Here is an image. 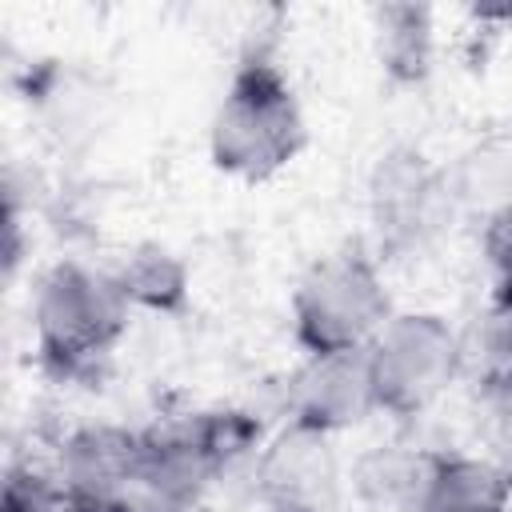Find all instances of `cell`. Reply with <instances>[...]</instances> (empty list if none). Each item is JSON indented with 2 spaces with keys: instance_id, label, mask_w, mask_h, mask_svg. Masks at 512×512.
<instances>
[{
  "instance_id": "6da1fadb",
  "label": "cell",
  "mask_w": 512,
  "mask_h": 512,
  "mask_svg": "<svg viewBox=\"0 0 512 512\" xmlns=\"http://www.w3.org/2000/svg\"><path fill=\"white\" fill-rule=\"evenodd\" d=\"M308 144V120L284 68L268 52H248L212 112L208 156L224 176L272 180Z\"/></svg>"
},
{
  "instance_id": "7a4b0ae2",
  "label": "cell",
  "mask_w": 512,
  "mask_h": 512,
  "mask_svg": "<svg viewBox=\"0 0 512 512\" xmlns=\"http://www.w3.org/2000/svg\"><path fill=\"white\" fill-rule=\"evenodd\" d=\"M128 312L132 304L112 272L80 260L52 264L32 296L40 368L56 380L92 376L128 332Z\"/></svg>"
},
{
  "instance_id": "3957f363",
  "label": "cell",
  "mask_w": 512,
  "mask_h": 512,
  "mask_svg": "<svg viewBox=\"0 0 512 512\" xmlns=\"http://www.w3.org/2000/svg\"><path fill=\"white\" fill-rule=\"evenodd\" d=\"M392 316L380 260L360 244L320 256L292 288V336L304 356L360 352Z\"/></svg>"
},
{
  "instance_id": "277c9868",
  "label": "cell",
  "mask_w": 512,
  "mask_h": 512,
  "mask_svg": "<svg viewBox=\"0 0 512 512\" xmlns=\"http://www.w3.org/2000/svg\"><path fill=\"white\" fill-rule=\"evenodd\" d=\"M464 340L436 312H396L368 344L376 412L396 420L428 412L464 372Z\"/></svg>"
},
{
  "instance_id": "5b68a950",
  "label": "cell",
  "mask_w": 512,
  "mask_h": 512,
  "mask_svg": "<svg viewBox=\"0 0 512 512\" xmlns=\"http://www.w3.org/2000/svg\"><path fill=\"white\" fill-rule=\"evenodd\" d=\"M452 204L448 176L416 148H392L380 156L368 180V216L376 232V252L384 260L424 248Z\"/></svg>"
},
{
  "instance_id": "8992f818",
  "label": "cell",
  "mask_w": 512,
  "mask_h": 512,
  "mask_svg": "<svg viewBox=\"0 0 512 512\" xmlns=\"http://www.w3.org/2000/svg\"><path fill=\"white\" fill-rule=\"evenodd\" d=\"M144 436L116 428V424H88L76 428L60 444L56 476L64 484L72 512H112L140 472Z\"/></svg>"
},
{
  "instance_id": "52a82bcc",
  "label": "cell",
  "mask_w": 512,
  "mask_h": 512,
  "mask_svg": "<svg viewBox=\"0 0 512 512\" xmlns=\"http://www.w3.org/2000/svg\"><path fill=\"white\" fill-rule=\"evenodd\" d=\"M376 412V392L368 376V348L304 356L288 384V424L320 436H336Z\"/></svg>"
},
{
  "instance_id": "ba28073f",
  "label": "cell",
  "mask_w": 512,
  "mask_h": 512,
  "mask_svg": "<svg viewBox=\"0 0 512 512\" xmlns=\"http://www.w3.org/2000/svg\"><path fill=\"white\" fill-rule=\"evenodd\" d=\"M256 484L268 512H332L336 460L328 436L288 424L256 460Z\"/></svg>"
},
{
  "instance_id": "9c48e42d",
  "label": "cell",
  "mask_w": 512,
  "mask_h": 512,
  "mask_svg": "<svg viewBox=\"0 0 512 512\" xmlns=\"http://www.w3.org/2000/svg\"><path fill=\"white\" fill-rule=\"evenodd\" d=\"M412 512H512V472L464 452H432Z\"/></svg>"
},
{
  "instance_id": "30bf717a",
  "label": "cell",
  "mask_w": 512,
  "mask_h": 512,
  "mask_svg": "<svg viewBox=\"0 0 512 512\" xmlns=\"http://www.w3.org/2000/svg\"><path fill=\"white\" fill-rule=\"evenodd\" d=\"M432 452L404 444H376L352 464V492L368 512H412L428 476Z\"/></svg>"
},
{
  "instance_id": "8fae6325",
  "label": "cell",
  "mask_w": 512,
  "mask_h": 512,
  "mask_svg": "<svg viewBox=\"0 0 512 512\" xmlns=\"http://www.w3.org/2000/svg\"><path fill=\"white\" fill-rule=\"evenodd\" d=\"M132 308L180 312L188 300V264L164 244H136L120 268H112Z\"/></svg>"
},
{
  "instance_id": "7c38bea8",
  "label": "cell",
  "mask_w": 512,
  "mask_h": 512,
  "mask_svg": "<svg viewBox=\"0 0 512 512\" xmlns=\"http://www.w3.org/2000/svg\"><path fill=\"white\" fill-rule=\"evenodd\" d=\"M380 64L392 80H424L432 64V12L420 4H384L376 12Z\"/></svg>"
},
{
  "instance_id": "4fadbf2b",
  "label": "cell",
  "mask_w": 512,
  "mask_h": 512,
  "mask_svg": "<svg viewBox=\"0 0 512 512\" xmlns=\"http://www.w3.org/2000/svg\"><path fill=\"white\" fill-rule=\"evenodd\" d=\"M480 248L492 272V308L512 316V204L488 208L480 228Z\"/></svg>"
},
{
  "instance_id": "5bb4252c",
  "label": "cell",
  "mask_w": 512,
  "mask_h": 512,
  "mask_svg": "<svg viewBox=\"0 0 512 512\" xmlns=\"http://www.w3.org/2000/svg\"><path fill=\"white\" fill-rule=\"evenodd\" d=\"M508 472H512V468H508Z\"/></svg>"
}]
</instances>
